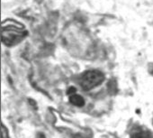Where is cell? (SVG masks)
<instances>
[{
  "label": "cell",
  "mask_w": 153,
  "mask_h": 138,
  "mask_svg": "<svg viewBox=\"0 0 153 138\" xmlns=\"http://www.w3.org/2000/svg\"><path fill=\"white\" fill-rule=\"evenodd\" d=\"M104 81V76L101 72L97 71H90L83 74L81 77V86L84 90H91L99 85Z\"/></svg>",
  "instance_id": "1"
},
{
  "label": "cell",
  "mask_w": 153,
  "mask_h": 138,
  "mask_svg": "<svg viewBox=\"0 0 153 138\" xmlns=\"http://www.w3.org/2000/svg\"><path fill=\"white\" fill-rule=\"evenodd\" d=\"M131 138H153L152 134L146 128L137 127L131 134Z\"/></svg>",
  "instance_id": "2"
},
{
  "label": "cell",
  "mask_w": 153,
  "mask_h": 138,
  "mask_svg": "<svg viewBox=\"0 0 153 138\" xmlns=\"http://www.w3.org/2000/svg\"><path fill=\"white\" fill-rule=\"evenodd\" d=\"M69 100H70V103L74 106H76V107H83L85 105V100L84 98L79 96V95H76V94H72V96H70L69 98Z\"/></svg>",
  "instance_id": "3"
},
{
  "label": "cell",
  "mask_w": 153,
  "mask_h": 138,
  "mask_svg": "<svg viewBox=\"0 0 153 138\" xmlns=\"http://www.w3.org/2000/svg\"><path fill=\"white\" fill-rule=\"evenodd\" d=\"M1 138H9L8 136V132L6 129L5 125H2V130H1Z\"/></svg>",
  "instance_id": "4"
},
{
  "label": "cell",
  "mask_w": 153,
  "mask_h": 138,
  "mask_svg": "<svg viewBox=\"0 0 153 138\" xmlns=\"http://www.w3.org/2000/svg\"><path fill=\"white\" fill-rule=\"evenodd\" d=\"M38 138H44V137H43V136H42H42H39V137H38Z\"/></svg>",
  "instance_id": "5"
}]
</instances>
